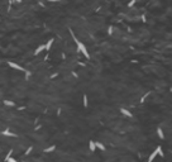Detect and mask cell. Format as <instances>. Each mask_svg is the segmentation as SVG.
Segmentation results:
<instances>
[{
    "label": "cell",
    "instance_id": "7402d4cb",
    "mask_svg": "<svg viewBox=\"0 0 172 162\" xmlns=\"http://www.w3.org/2000/svg\"><path fill=\"white\" fill-rule=\"evenodd\" d=\"M50 1H58V0H50Z\"/></svg>",
    "mask_w": 172,
    "mask_h": 162
},
{
    "label": "cell",
    "instance_id": "8fae6325",
    "mask_svg": "<svg viewBox=\"0 0 172 162\" xmlns=\"http://www.w3.org/2000/svg\"><path fill=\"white\" fill-rule=\"evenodd\" d=\"M96 147H98V150H101V151H105V146L103 145L101 142H96Z\"/></svg>",
    "mask_w": 172,
    "mask_h": 162
},
{
    "label": "cell",
    "instance_id": "7c38bea8",
    "mask_svg": "<svg viewBox=\"0 0 172 162\" xmlns=\"http://www.w3.org/2000/svg\"><path fill=\"white\" fill-rule=\"evenodd\" d=\"M4 104H5L6 106H15V103L11 101V100H5L4 101Z\"/></svg>",
    "mask_w": 172,
    "mask_h": 162
},
{
    "label": "cell",
    "instance_id": "4fadbf2b",
    "mask_svg": "<svg viewBox=\"0 0 172 162\" xmlns=\"http://www.w3.org/2000/svg\"><path fill=\"white\" fill-rule=\"evenodd\" d=\"M87 105H89V101H87V95H86V94H83V106L87 108Z\"/></svg>",
    "mask_w": 172,
    "mask_h": 162
},
{
    "label": "cell",
    "instance_id": "5bb4252c",
    "mask_svg": "<svg viewBox=\"0 0 172 162\" xmlns=\"http://www.w3.org/2000/svg\"><path fill=\"white\" fill-rule=\"evenodd\" d=\"M5 162H18L15 158H13V157H9V158H5Z\"/></svg>",
    "mask_w": 172,
    "mask_h": 162
},
{
    "label": "cell",
    "instance_id": "6da1fadb",
    "mask_svg": "<svg viewBox=\"0 0 172 162\" xmlns=\"http://www.w3.org/2000/svg\"><path fill=\"white\" fill-rule=\"evenodd\" d=\"M70 33H71V37L73 38V40H75V43H76V44H77V49H78V51H80V52L82 53V55H83V56H85V57L87 58V60H89V58H90V53H89V51H87V48H86V46H85V44H83V43L81 42V40H78V39L76 38V35H75V34H73V32H72V30H71V29H70Z\"/></svg>",
    "mask_w": 172,
    "mask_h": 162
},
{
    "label": "cell",
    "instance_id": "2e32d148",
    "mask_svg": "<svg viewBox=\"0 0 172 162\" xmlns=\"http://www.w3.org/2000/svg\"><path fill=\"white\" fill-rule=\"evenodd\" d=\"M137 1H135V0H130V1L129 3H128V6H129V8H132V6H133L134 5V4H135Z\"/></svg>",
    "mask_w": 172,
    "mask_h": 162
},
{
    "label": "cell",
    "instance_id": "30bf717a",
    "mask_svg": "<svg viewBox=\"0 0 172 162\" xmlns=\"http://www.w3.org/2000/svg\"><path fill=\"white\" fill-rule=\"evenodd\" d=\"M157 134H158V137H160L161 139L165 138V133H163V130H162V128H161V127H158V128H157Z\"/></svg>",
    "mask_w": 172,
    "mask_h": 162
},
{
    "label": "cell",
    "instance_id": "603a6c76",
    "mask_svg": "<svg viewBox=\"0 0 172 162\" xmlns=\"http://www.w3.org/2000/svg\"><path fill=\"white\" fill-rule=\"evenodd\" d=\"M135 1H140V0H135Z\"/></svg>",
    "mask_w": 172,
    "mask_h": 162
},
{
    "label": "cell",
    "instance_id": "e0dca14e",
    "mask_svg": "<svg viewBox=\"0 0 172 162\" xmlns=\"http://www.w3.org/2000/svg\"><path fill=\"white\" fill-rule=\"evenodd\" d=\"M13 152H14V151H13V150H9V152H8V155H6V157H5V158H9V157H11V155H13Z\"/></svg>",
    "mask_w": 172,
    "mask_h": 162
},
{
    "label": "cell",
    "instance_id": "52a82bcc",
    "mask_svg": "<svg viewBox=\"0 0 172 162\" xmlns=\"http://www.w3.org/2000/svg\"><path fill=\"white\" fill-rule=\"evenodd\" d=\"M1 134H3V136H6V137H14V138L17 137V134H15V133H11L9 129H5V130H3V132H1Z\"/></svg>",
    "mask_w": 172,
    "mask_h": 162
},
{
    "label": "cell",
    "instance_id": "44dd1931",
    "mask_svg": "<svg viewBox=\"0 0 172 162\" xmlns=\"http://www.w3.org/2000/svg\"><path fill=\"white\" fill-rule=\"evenodd\" d=\"M14 1H15V3H20V0H14Z\"/></svg>",
    "mask_w": 172,
    "mask_h": 162
},
{
    "label": "cell",
    "instance_id": "5b68a950",
    "mask_svg": "<svg viewBox=\"0 0 172 162\" xmlns=\"http://www.w3.org/2000/svg\"><path fill=\"white\" fill-rule=\"evenodd\" d=\"M46 49V44H41V46H38L37 48H36V51H34V56H37V55H39L42 51H44Z\"/></svg>",
    "mask_w": 172,
    "mask_h": 162
},
{
    "label": "cell",
    "instance_id": "9a60e30c",
    "mask_svg": "<svg viewBox=\"0 0 172 162\" xmlns=\"http://www.w3.org/2000/svg\"><path fill=\"white\" fill-rule=\"evenodd\" d=\"M158 151H160V156H161V157H165V153H163V151H162V147H161V146H158Z\"/></svg>",
    "mask_w": 172,
    "mask_h": 162
},
{
    "label": "cell",
    "instance_id": "ffe728a7",
    "mask_svg": "<svg viewBox=\"0 0 172 162\" xmlns=\"http://www.w3.org/2000/svg\"><path fill=\"white\" fill-rule=\"evenodd\" d=\"M113 33V27H109V34Z\"/></svg>",
    "mask_w": 172,
    "mask_h": 162
},
{
    "label": "cell",
    "instance_id": "8992f818",
    "mask_svg": "<svg viewBox=\"0 0 172 162\" xmlns=\"http://www.w3.org/2000/svg\"><path fill=\"white\" fill-rule=\"evenodd\" d=\"M96 142L95 141H90L89 142V150H90V152L92 153V152H95V150H96Z\"/></svg>",
    "mask_w": 172,
    "mask_h": 162
},
{
    "label": "cell",
    "instance_id": "ba28073f",
    "mask_svg": "<svg viewBox=\"0 0 172 162\" xmlns=\"http://www.w3.org/2000/svg\"><path fill=\"white\" fill-rule=\"evenodd\" d=\"M53 42H55V39H53V38L48 39V42L46 43V51H50L51 47H52V44H53Z\"/></svg>",
    "mask_w": 172,
    "mask_h": 162
},
{
    "label": "cell",
    "instance_id": "9c48e42d",
    "mask_svg": "<svg viewBox=\"0 0 172 162\" xmlns=\"http://www.w3.org/2000/svg\"><path fill=\"white\" fill-rule=\"evenodd\" d=\"M55 150H56V146L52 145V146H50V147L44 148V151H43V152H46V153H51V152H53Z\"/></svg>",
    "mask_w": 172,
    "mask_h": 162
},
{
    "label": "cell",
    "instance_id": "d6986e66",
    "mask_svg": "<svg viewBox=\"0 0 172 162\" xmlns=\"http://www.w3.org/2000/svg\"><path fill=\"white\" fill-rule=\"evenodd\" d=\"M30 75H32V74H30V71H25V77H29Z\"/></svg>",
    "mask_w": 172,
    "mask_h": 162
},
{
    "label": "cell",
    "instance_id": "7a4b0ae2",
    "mask_svg": "<svg viewBox=\"0 0 172 162\" xmlns=\"http://www.w3.org/2000/svg\"><path fill=\"white\" fill-rule=\"evenodd\" d=\"M8 65H9L11 69H14V70H17V71H22V72H25V70L24 67H22L20 65H18V64H15V62H13V61H8Z\"/></svg>",
    "mask_w": 172,
    "mask_h": 162
},
{
    "label": "cell",
    "instance_id": "3957f363",
    "mask_svg": "<svg viewBox=\"0 0 172 162\" xmlns=\"http://www.w3.org/2000/svg\"><path fill=\"white\" fill-rule=\"evenodd\" d=\"M119 111H120V114H123L124 116H128V118H132V116H133L132 111H129L128 109H125V108H120V109H119Z\"/></svg>",
    "mask_w": 172,
    "mask_h": 162
},
{
    "label": "cell",
    "instance_id": "ac0fdd59",
    "mask_svg": "<svg viewBox=\"0 0 172 162\" xmlns=\"http://www.w3.org/2000/svg\"><path fill=\"white\" fill-rule=\"evenodd\" d=\"M32 150H33V148H32V147H29L28 150L25 151V155H29V153H30V151H32Z\"/></svg>",
    "mask_w": 172,
    "mask_h": 162
},
{
    "label": "cell",
    "instance_id": "277c9868",
    "mask_svg": "<svg viewBox=\"0 0 172 162\" xmlns=\"http://www.w3.org/2000/svg\"><path fill=\"white\" fill-rule=\"evenodd\" d=\"M157 155H160V151H158V147H157L156 150H154V151L152 152L151 155H149V157H148V161H147V162H152L154 158H156V156H157Z\"/></svg>",
    "mask_w": 172,
    "mask_h": 162
}]
</instances>
